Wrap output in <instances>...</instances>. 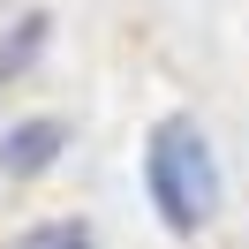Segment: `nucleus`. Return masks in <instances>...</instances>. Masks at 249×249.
<instances>
[{
    "instance_id": "2",
    "label": "nucleus",
    "mask_w": 249,
    "mask_h": 249,
    "mask_svg": "<svg viewBox=\"0 0 249 249\" xmlns=\"http://www.w3.org/2000/svg\"><path fill=\"white\" fill-rule=\"evenodd\" d=\"M68 143V121H23L0 136V174H16V181H31V174L53 166V151Z\"/></svg>"
},
{
    "instance_id": "4",
    "label": "nucleus",
    "mask_w": 249,
    "mask_h": 249,
    "mask_svg": "<svg viewBox=\"0 0 249 249\" xmlns=\"http://www.w3.org/2000/svg\"><path fill=\"white\" fill-rule=\"evenodd\" d=\"M38 46H46V16H23V23H16V38L0 46V83L16 76L23 61H38Z\"/></svg>"
},
{
    "instance_id": "1",
    "label": "nucleus",
    "mask_w": 249,
    "mask_h": 249,
    "mask_svg": "<svg viewBox=\"0 0 249 249\" xmlns=\"http://www.w3.org/2000/svg\"><path fill=\"white\" fill-rule=\"evenodd\" d=\"M143 189H151V212L174 234L212 227V212H219V159H212V143H204V128L189 113H166L143 136Z\"/></svg>"
},
{
    "instance_id": "3",
    "label": "nucleus",
    "mask_w": 249,
    "mask_h": 249,
    "mask_svg": "<svg viewBox=\"0 0 249 249\" xmlns=\"http://www.w3.org/2000/svg\"><path fill=\"white\" fill-rule=\"evenodd\" d=\"M8 249H98V234L83 227V219H38V227H23Z\"/></svg>"
}]
</instances>
